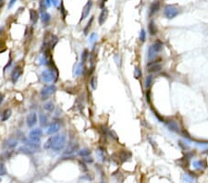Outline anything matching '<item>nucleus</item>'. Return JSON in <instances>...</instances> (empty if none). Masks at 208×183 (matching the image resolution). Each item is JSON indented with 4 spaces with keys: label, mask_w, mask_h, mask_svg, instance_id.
Returning a JSON list of instances; mask_svg holds the SVG:
<instances>
[{
    "label": "nucleus",
    "mask_w": 208,
    "mask_h": 183,
    "mask_svg": "<svg viewBox=\"0 0 208 183\" xmlns=\"http://www.w3.org/2000/svg\"><path fill=\"white\" fill-rule=\"evenodd\" d=\"M66 136L64 134L52 136L44 143V149H51L53 151H60L66 145Z\"/></svg>",
    "instance_id": "1"
},
{
    "label": "nucleus",
    "mask_w": 208,
    "mask_h": 183,
    "mask_svg": "<svg viewBox=\"0 0 208 183\" xmlns=\"http://www.w3.org/2000/svg\"><path fill=\"white\" fill-rule=\"evenodd\" d=\"M58 42V39L56 35H54L53 33L47 32L44 36V43H43V49L45 51H50L52 50L54 47H55V45L57 44Z\"/></svg>",
    "instance_id": "2"
},
{
    "label": "nucleus",
    "mask_w": 208,
    "mask_h": 183,
    "mask_svg": "<svg viewBox=\"0 0 208 183\" xmlns=\"http://www.w3.org/2000/svg\"><path fill=\"white\" fill-rule=\"evenodd\" d=\"M57 91V87L56 85H45L44 86V88L41 90L40 92V94H41V97L43 100H45V99H47L49 96H51L55 92Z\"/></svg>",
    "instance_id": "3"
},
{
    "label": "nucleus",
    "mask_w": 208,
    "mask_h": 183,
    "mask_svg": "<svg viewBox=\"0 0 208 183\" xmlns=\"http://www.w3.org/2000/svg\"><path fill=\"white\" fill-rule=\"evenodd\" d=\"M164 14L167 19H174L177 15L179 14V9L176 6L173 5H167L166 6L164 9Z\"/></svg>",
    "instance_id": "4"
},
{
    "label": "nucleus",
    "mask_w": 208,
    "mask_h": 183,
    "mask_svg": "<svg viewBox=\"0 0 208 183\" xmlns=\"http://www.w3.org/2000/svg\"><path fill=\"white\" fill-rule=\"evenodd\" d=\"M146 70H147V72L150 73L158 72L162 70V64L159 61H152L146 65Z\"/></svg>",
    "instance_id": "5"
},
{
    "label": "nucleus",
    "mask_w": 208,
    "mask_h": 183,
    "mask_svg": "<svg viewBox=\"0 0 208 183\" xmlns=\"http://www.w3.org/2000/svg\"><path fill=\"white\" fill-rule=\"evenodd\" d=\"M23 73V68L20 66H17L14 68L12 73H11V81L13 83H16L18 81V80L20 79V77Z\"/></svg>",
    "instance_id": "6"
},
{
    "label": "nucleus",
    "mask_w": 208,
    "mask_h": 183,
    "mask_svg": "<svg viewBox=\"0 0 208 183\" xmlns=\"http://www.w3.org/2000/svg\"><path fill=\"white\" fill-rule=\"evenodd\" d=\"M37 151H39V148H36V147H33V146L28 145V144H24V145L20 147V149H19L20 152H23V154H27V155L34 154V152H36Z\"/></svg>",
    "instance_id": "7"
},
{
    "label": "nucleus",
    "mask_w": 208,
    "mask_h": 183,
    "mask_svg": "<svg viewBox=\"0 0 208 183\" xmlns=\"http://www.w3.org/2000/svg\"><path fill=\"white\" fill-rule=\"evenodd\" d=\"M165 123H166V125H167V129H169V131L176 132V133L180 132V127H179L178 123H177L175 120L169 119V120L165 121Z\"/></svg>",
    "instance_id": "8"
},
{
    "label": "nucleus",
    "mask_w": 208,
    "mask_h": 183,
    "mask_svg": "<svg viewBox=\"0 0 208 183\" xmlns=\"http://www.w3.org/2000/svg\"><path fill=\"white\" fill-rule=\"evenodd\" d=\"M79 150V143L77 142H71L69 143L68 145L67 146L65 152H64V155H71L72 154H74L75 152H77Z\"/></svg>",
    "instance_id": "9"
},
{
    "label": "nucleus",
    "mask_w": 208,
    "mask_h": 183,
    "mask_svg": "<svg viewBox=\"0 0 208 183\" xmlns=\"http://www.w3.org/2000/svg\"><path fill=\"white\" fill-rule=\"evenodd\" d=\"M92 0H89V1L86 3V5L83 7L82 9V12H81V20H83L84 19H86L88 17V15L91 11L92 9Z\"/></svg>",
    "instance_id": "10"
},
{
    "label": "nucleus",
    "mask_w": 208,
    "mask_h": 183,
    "mask_svg": "<svg viewBox=\"0 0 208 183\" xmlns=\"http://www.w3.org/2000/svg\"><path fill=\"white\" fill-rule=\"evenodd\" d=\"M29 136L31 139H40V137L43 136V131L40 128H35L33 129L32 131H30Z\"/></svg>",
    "instance_id": "11"
},
{
    "label": "nucleus",
    "mask_w": 208,
    "mask_h": 183,
    "mask_svg": "<svg viewBox=\"0 0 208 183\" xmlns=\"http://www.w3.org/2000/svg\"><path fill=\"white\" fill-rule=\"evenodd\" d=\"M26 121H27L28 127H30V128L33 127V126L37 123V115H36L35 113H33V112L31 113V114H29L28 117H27Z\"/></svg>",
    "instance_id": "12"
},
{
    "label": "nucleus",
    "mask_w": 208,
    "mask_h": 183,
    "mask_svg": "<svg viewBox=\"0 0 208 183\" xmlns=\"http://www.w3.org/2000/svg\"><path fill=\"white\" fill-rule=\"evenodd\" d=\"M59 129H60V124L57 123V122H53V123H51L48 128H47V134L49 135H53L54 133H56L59 131Z\"/></svg>",
    "instance_id": "13"
},
{
    "label": "nucleus",
    "mask_w": 208,
    "mask_h": 183,
    "mask_svg": "<svg viewBox=\"0 0 208 183\" xmlns=\"http://www.w3.org/2000/svg\"><path fill=\"white\" fill-rule=\"evenodd\" d=\"M192 166L197 169H204L207 167V162L205 160H196L192 163Z\"/></svg>",
    "instance_id": "14"
},
{
    "label": "nucleus",
    "mask_w": 208,
    "mask_h": 183,
    "mask_svg": "<svg viewBox=\"0 0 208 183\" xmlns=\"http://www.w3.org/2000/svg\"><path fill=\"white\" fill-rule=\"evenodd\" d=\"M107 17H108V10H107V9H105H105H103L101 14H100V16H99V24L103 25L105 22Z\"/></svg>",
    "instance_id": "15"
},
{
    "label": "nucleus",
    "mask_w": 208,
    "mask_h": 183,
    "mask_svg": "<svg viewBox=\"0 0 208 183\" xmlns=\"http://www.w3.org/2000/svg\"><path fill=\"white\" fill-rule=\"evenodd\" d=\"M132 156V154L128 151H121L119 152V159L121 162H125L127 160Z\"/></svg>",
    "instance_id": "16"
},
{
    "label": "nucleus",
    "mask_w": 208,
    "mask_h": 183,
    "mask_svg": "<svg viewBox=\"0 0 208 183\" xmlns=\"http://www.w3.org/2000/svg\"><path fill=\"white\" fill-rule=\"evenodd\" d=\"M151 47H152V49L153 51H155V53H156V54H157L158 52H160L162 49H163V43H162L160 40H156L155 43L153 44V45Z\"/></svg>",
    "instance_id": "17"
},
{
    "label": "nucleus",
    "mask_w": 208,
    "mask_h": 183,
    "mask_svg": "<svg viewBox=\"0 0 208 183\" xmlns=\"http://www.w3.org/2000/svg\"><path fill=\"white\" fill-rule=\"evenodd\" d=\"M5 145H6L7 148L13 149V148H15V147L18 145V142H17V140H15L13 138H10L9 140H7V142H5Z\"/></svg>",
    "instance_id": "18"
},
{
    "label": "nucleus",
    "mask_w": 208,
    "mask_h": 183,
    "mask_svg": "<svg viewBox=\"0 0 208 183\" xmlns=\"http://www.w3.org/2000/svg\"><path fill=\"white\" fill-rule=\"evenodd\" d=\"M38 18H39V14H38V12L35 9H31L30 10V19H31V21L33 22V24L36 23L37 20H38Z\"/></svg>",
    "instance_id": "19"
},
{
    "label": "nucleus",
    "mask_w": 208,
    "mask_h": 183,
    "mask_svg": "<svg viewBox=\"0 0 208 183\" xmlns=\"http://www.w3.org/2000/svg\"><path fill=\"white\" fill-rule=\"evenodd\" d=\"M160 9V2L159 1H155L153 3L151 4L150 6V15L155 14L156 12H157Z\"/></svg>",
    "instance_id": "20"
},
{
    "label": "nucleus",
    "mask_w": 208,
    "mask_h": 183,
    "mask_svg": "<svg viewBox=\"0 0 208 183\" xmlns=\"http://www.w3.org/2000/svg\"><path fill=\"white\" fill-rule=\"evenodd\" d=\"M148 30H149V33L151 35H156L158 32V30H157V27L156 25L155 24V22L153 21H151L149 25H148Z\"/></svg>",
    "instance_id": "21"
},
{
    "label": "nucleus",
    "mask_w": 208,
    "mask_h": 183,
    "mask_svg": "<svg viewBox=\"0 0 208 183\" xmlns=\"http://www.w3.org/2000/svg\"><path fill=\"white\" fill-rule=\"evenodd\" d=\"M10 117H11V110L9 108L5 109L2 114V121H7Z\"/></svg>",
    "instance_id": "22"
},
{
    "label": "nucleus",
    "mask_w": 208,
    "mask_h": 183,
    "mask_svg": "<svg viewBox=\"0 0 208 183\" xmlns=\"http://www.w3.org/2000/svg\"><path fill=\"white\" fill-rule=\"evenodd\" d=\"M44 108L48 112H53L54 110H55V105H54L53 102H47V103L44 104Z\"/></svg>",
    "instance_id": "23"
},
{
    "label": "nucleus",
    "mask_w": 208,
    "mask_h": 183,
    "mask_svg": "<svg viewBox=\"0 0 208 183\" xmlns=\"http://www.w3.org/2000/svg\"><path fill=\"white\" fill-rule=\"evenodd\" d=\"M82 70H83V63L81 62V64L77 65L76 68H74V75L76 76H79L82 73Z\"/></svg>",
    "instance_id": "24"
},
{
    "label": "nucleus",
    "mask_w": 208,
    "mask_h": 183,
    "mask_svg": "<svg viewBox=\"0 0 208 183\" xmlns=\"http://www.w3.org/2000/svg\"><path fill=\"white\" fill-rule=\"evenodd\" d=\"M41 19H42V21L44 22V24H47L48 22L50 21V20H51V16L47 12H44V13H42V18Z\"/></svg>",
    "instance_id": "25"
},
{
    "label": "nucleus",
    "mask_w": 208,
    "mask_h": 183,
    "mask_svg": "<svg viewBox=\"0 0 208 183\" xmlns=\"http://www.w3.org/2000/svg\"><path fill=\"white\" fill-rule=\"evenodd\" d=\"M39 120H40V124L43 127H45L46 124H47V117H46L44 114L41 113L39 116Z\"/></svg>",
    "instance_id": "26"
},
{
    "label": "nucleus",
    "mask_w": 208,
    "mask_h": 183,
    "mask_svg": "<svg viewBox=\"0 0 208 183\" xmlns=\"http://www.w3.org/2000/svg\"><path fill=\"white\" fill-rule=\"evenodd\" d=\"M97 84H98V81H97V77L96 76H92V77L91 78V81H90V85L91 87L95 90L97 88Z\"/></svg>",
    "instance_id": "27"
},
{
    "label": "nucleus",
    "mask_w": 208,
    "mask_h": 183,
    "mask_svg": "<svg viewBox=\"0 0 208 183\" xmlns=\"http://www.w3.org/2000/svg\"><path fill=\"white\" fill-rule=\"evenodd\" d=\"M182 179L185 182H187V183H194V178L191 176L190 174H184Z\"/></svg>",
    "instance_id": "28"
},
{
    "label": "nucleus",
    "mask_w": 208,
    "mask_h": 183,
    "mask_svg": "<svg viewBox=\"0 0 208 183\" xmlns=\"http://www.w3.org/2000/svg\"><path fill=\"white\" fill-rule=\"evenodd\" d=\"M91 150L88 149V148H84V149H81V151H79V155L82 157H87L91 155Z\"/></svg>",
    "instance_id": "29"
},
{
    "label": "nucleus",
    "mask_w": 208,
    "mask_h": 183,
    "mask_svg": "<svg viewBox=\"0 0 208 183\" xmlns=\"http://www.w3.org/2000/svg\"><path fill=\"white\" fill-rule=\"evenodd\" d=\"M153 81V76L149 75L148 77L146 78V80H145V87H146V88H149V87L152 85Z\"/></svg>",
    "instance_id": "30"
},
{
    "label": "nucleus",
    "mask_w": 208,
    "mask_h": 183,
    "mask_svg": "<svg viewBox=\"0 0 208 183\" xmlns=\"http://www.w3.org/2000/svg\"><path fill=\"white\" fill-rule=\"evenodd\" d=\"M92 20H94V17H92V18H91V20H89V22L87 23L86 27L84 28V34H85V35H87V34H88V33H89L90 28H91V26H92Z\"/></svg>",
    "instance_id": "31"
},
{
    "label": "nucleus",
    "mask_w": 208,
    "mask_h": 183,
    "mask_svg": "<svg viewBox=\"0 0 208 183\" xmlns=\"http://www.w3.org/2000/svg\"><path fill=\"white\" fill-rule=\"evenodd\" d=\"M45 4L47 7H49V6L57 7L58 5V0H45Z\"/></svg>",
    "instance_id": "32"
},
{
    "label": "nucleus",
    "mask_w": 208,
    "mask_h": 183,
    "mask_svg": "<svg viewBox=\"0 0 208 183\" xmlns=\"http://www.w3.org/2000/svg\"><path fill=\"white\" fill-rule=\"evenodd\" d=\"M89 52L87 51V50H84L82 53H81V62L82 63H84L86 61V59L89 57Z\"/></svg>",
    "instance_id": "33"
},
{
    "label": "nucleus",
    "mask_w": 208,
    "mask_h": 183,
    "mask_svg": "<svg viewBox=\"0 0 208 183\" xmlns=\"http://www.w3.org/2000/svg\"><path fill=\"white\" fill-rule=\"evenodd\" d=\"M134 77L136 79H139V78L142 77V70L139 68H135V70H134Z\"/></svg>",
    "instance_id": "34"
},
{
    "label": "nucleus",
    "mask_w": 208,
    "mask_h": 183,
    "mask_svg": "<svg viewBox=\"0 0 208 183\" xmlns=\"http://www.w3.org/2000/svg\"><path fill=\"white\" fill-rule=\"evenodd\" d=\"M97 155L98 156L100 157V159L102 160V161H104V158H105V154H104V151H103V148H98L97 150Z\"/></svg>",
    "instance_id": "35"
},
{
    "label": "nucleus",
    "mask_w": 208,
    "mask_h": 183,
    "mask_svg": "<svg viewBox=\"0 0 208 183\" xmlns=\"http://www.w3.org/2000/svg\"><path fill=\"white\" fill-rule=\"evenodd\" d=\"M46 7H47V6H46L45 4V0H41V2H40V10L41 12H44V10H46Z\"/></svg>",
    "instance_id": "36"
},
{
    "label": "nucleus",
    "mask_w": 208,
    "mask_h": 183,
    "mask_svg": "<svg viewBox=\"0 0 208 183\" xmlns=\"http://www.w3.org/2000/svg\"><path fill=\"white\" fill-rule=\"evenodd\" d=\"M97 40V34L95 33H92L90 35V43H95Z\"/></svg>",
    "instance_id": "37"
},
{
    "label": "nucleus",
    "mask_w": 208,
    "mask_h": 183,
    "mask_svg": "<svg viewBox=\"0 0 208 183\" xmlns=\"http://www.w3.org/2000/svg\"><path fill=\"white\" fill-rule=\"evenodd\" d=\"M7 173V170H6V167L3 164H0V176H4Z\"/></svg>",
    "instance_id": "38"
},
{
    "label": "nucleus",
    "mask_w": 208,
    "mask_h": 183,
    "mask_svg": "<svg viewBox=\"0 0 208 183\" xmlns=\"http://www.w3.org/2000/svg\"><path fill=\"white\" fill-rule=\"evenodd\" d=\"M145 39H146V33L144 32V30H142L141 33H140V40H141V42H144Z\"/></svg>",
    "instance_id": "39"
},
{
    "label": "nucleus",
    "mask_w": 208,
    "mask_h": 183,
    "mask_svg": "<svg viewBox=\"0 0 208 183\" xmlns=\"http://www.w3.org/2000/svg\"><path fill=\"white\" fill-rule=\"evenodd\" d=\"M6 49V44L3 41L0 40V52H3Z\"/></svg>",
    "instance_id": "40"
},
{
    "label": "nucleus",
    "mask_w": 208,
    "mask_h": 183,
    "mask_svg": "<svg viewBox=\"0 0 208 183\" xmlns=\"http://www.w3.org/2000/svg\"><path fill=\"white\" fill-rule=\"evenodd\" d=\"M16 1H17V0H10V2H9V7H11L15 3H16Z\"/></svg>",
    "instance_id": "41"
},
{
    "label": "nucleus",
    "mask_w": 208,
    "mask_h": 183,
    "mask_svg": "<svg viewBox=\"0 0 208 183\" xmlns=\"http://www.w3.org/2000/svg\"><path fill=\"white\" fill-rule=\"evenodd\" d=\"M146 98H147V101L150 102V90L147 91V94H146Z\"/></svg>",
    "instance_id": "42"
},
{
    "label": "nucleus",
    "mask_w": 208,
    "mask_h": 183,
    "mask_svg": "<svg viewBox=\"0 0 208 183\" xmlns=\"http://www.w3.org/2000/svg\"><path fill=\"white\" fill-rule=\"evenodd\" d=\"M4 100V94H0V105H1V103L3 102Z\"/></svg>",
    "instance_id": "43"
},
{
    "label": "nucleus",
    "mask_w": 208,
    "mask_h": 183,
    "mask_svg": "<svg viewBox=\"0 0 208 183\" xmlns=\"http://www.w3.org/2000/svg\"><path fill=\"white\" fill-rule=\"evenodd\" d=\"M3 30H4V29L3 28H0V35L2 34V33H3Z\"/></svg>",
    "instance_id": "44"
},
{
    "label": "nucleus",
    "mask_w": 208,
    "mask_h": 183,
    "mask_svg": "<svg viewBox=\"0 0 208 183\" xmlns=\"http://www.w3.org/2000/svg\"><path fill=\"white\" fill-rule=\"evenodd\" d=\"M106 1V0H103V2H105Z\"/></svg>",
    "instance_id": "45"
},
{
    "label": "nucleus",
    "mask_w": 208,
    "mask_h": 183,
    "mask_svg": "<svg viewBox=\"0 0 208 183\" xmlns=\"http://www.w3.org/2000/svg\"><path fill=\"white\" fill-rule=\"evenodd\" d=\"M101 183H105V182H104V181H102V182H101Z\"/></svg>",
    "instance_id": "46"
},
{
    "label": "nucleus",
    "mask_w": 208,
    "mask_h": 183,
    "mask_svg": "<svg viewBox=\"0 0 208 183\" xmlns=\"http://www.w3.org/2000/svg\"><path fill=\"white\" fill-rule=\"evenodd\" d=\"M0 183H1V179H0Z\"/></svg>",
    "instance_id": "47"
}]
</instances>
